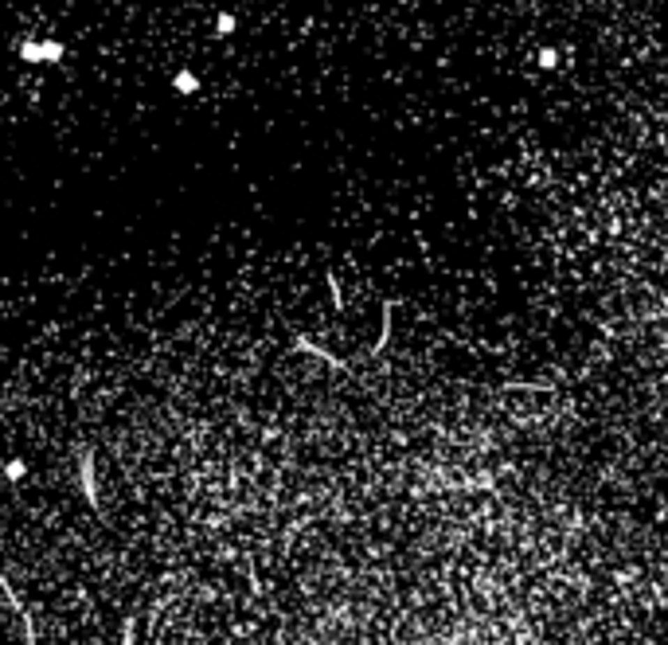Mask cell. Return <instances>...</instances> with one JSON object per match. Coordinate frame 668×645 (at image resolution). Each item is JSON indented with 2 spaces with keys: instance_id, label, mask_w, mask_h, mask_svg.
Returning a JSON list of instances; mask_svg holds the SVG:
<instances>
[{
  "instance_id": "cell-5",
  "label": "cell",
  "mask_w": 668,
  "mask_h": 645,
  "mask_svg": "<svg viewBox=\"0 0 668 645\" xmlns=\"http://www.w3.org/2000/svg\"><path fill=\"white\" fill-rule=\"evenodd\" d=\"M555 63H559V51H555V47H543V51H540V67L551 70Z\"/></svg>"
},
{
  "instance_id": "cell-2",
  "label": "cell",
  "mask_w": 668,
  "mask_h": 645,
  "mask_svg": "<svg viewBox=\"0 0 668 645\" xmlns=\"http://www.w3.org/2000/svg\"><path fill=\"white\" fill-rule=\"evenodd\" d=\"M20 55L28 63H43V40H24L20 43Z\"/></svg>"
},
{
  "instance_id": "cell-3",
  "label": "cell",
  "mask_w": 668,
  "mask_h": 645,
  "mask_svg": "<svg viewBox=\"0 0 668 645\" xmlns=\"http://www.w3.org/2000/svg\"><path fill=\"white\" fill-rule=\"evenodd\" d=\"M63 59V43L59 40H43V63H59Z\"/></svg>"
},
{
  "instance_id": "cell-4",
  "label": "cell",
  "mask_w": 668,
  "mask_h": 645,
  "mask_svg": "<svg viewBox=\"0 0 668 645\" xmlns=\"http://www.w3.org/2000/svg\"><path fill=\"white\" fill-rule=\"evenodd\" d=\"M235 12H219V20H215V31L219 36H231V31H235Z\"/></svg>"
},
{
  "instance_id": "cell-1",
  "label": "cell",
  "mask_w": 668,
  "mask_h": 645,
  "mask_svg": "<svg viewBox=\"0 0 668 645\" xmlns=\"http://www.w3.org/2000/svg\"><path fill=\"white\" fill-rule=\"evenodd\" d=\"M172 86H176L180 94H196V90H199V79L192 75V70H180L176 79H172Z\"/></svg>"
}]
</instances>
